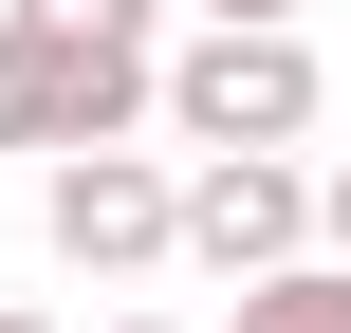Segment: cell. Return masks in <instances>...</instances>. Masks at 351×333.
<instances>
[{
	"instance_id": "6da1fadb",
	"label": "cell",
	"mask_w": 351,
	"mask_h": 333,
	"mask_svg": "<svg viewBox=\"0 0 351 333\" xmlns=\"http://www.w3.org/2000/svg\"><path fill=\"white\" fill-rule=\"evenodd\" d=\"M148 111H167L185 148H296V130H315V37H296V19H204V37L148 74Z\"/></svg>"
},
{
	"instance_id": "30bf717a",
	"label": "cell",
	"mask_w": 351,
	"mask_h": 333,
	"mask_svg": "<svg viewBox=\"0 0 351 333\" xmlns=\"http://www.w3.org/2000/svg\"><path fill=\"white\" fill-rule=\"evenodd\" d=\"M0 333H56V315H0Z\"/></svg>"
},
{
	"instance_id": "5b68a950",
	"label": "cell",
	"mask_w": 351,
	"mask_h": 333,
	"mask_svg": "<svg viewBox=\"0 0 351 333\" xmlns=\"http://www.w3.org/2000/svg\"><path fill=\"white\" fill-rule=\"evenodd\" d=\"M222 333H351V260H278V278H241Z\"/></svg>"
},
{
	"instance_id": "3957f363",
	"label": "cell",
	"mask_w": 351,
	"mask_h": 333,
	"mask_svg": "<svg viewBox=\"0 0 351 333\" xmlns=\"http://www.w3.org/2000/svg\"><path fill=\"white\" fill-rule=\"evenodd\" d=\"M296 241H315V167L296 148H204L167 185V260H204V278H278Z\"/></svg>"
},
{
	"instance_id": "7a4b0ae2",
	"label": "cell",
	"mask_w": 351,
	"mask_h": 333,
	"mask_svg": "<svg viewBox=\"0 0 351 333\" xmlns=\"http://www.w3.org/2000/svg\"><path fill=\"white\" fill-rule=\"evenodd\" d=\"M130 130H148V37L0 19V148H130Z\"/></svg>"
},
{
	"instance_id": "9c48e42d",
	"label": "cell",
	"mask_w": 351,
	"mask_h": 333,
	"mask_svg": "<svg viewBox=\"0 0 351 333\" xmlns=\"http://www.w3.org/2000/svg\"><path fill=\"white\" fill-rule=\"evenodd\" d=\"M130 333H185V315H130Z\"/></svg>"
},
{
	"instance_id": "8992f818",
	"label": "cell",
	"mask_w": 351,
	"mask_h": 333,
	"mask_svg": "<svg viewBox=\"0 0 351 333\" xmlns=\"http://www.w3.org/2000/svg\"><path fill=\"white\" fill-rule=\"evenodd\" d=\"M0 19H56V37H148L167 0H0Z\"/></svg>"
},
{
	"instance_id": "ba28073f",
	"label": "cell",
	"mask_w": 351,
	"mask_h": 333,
	"mask_svg": "<svg viewBox=\"0 0 351 333\" xmlns=\"http://www.w3.org/2000/svg\"><path fill=\"white\" fill-rule=\"evenodd\" d=\"M204 19H296V0H204Z\"/></svg>"
},
{
	"instance_id": "277c9868",
	"label": "cell",
	"mask_w": 351,
	"mask_h": 333,
	"mask_svg": "<svg viewBox=\"0 0 351 333\" xmlns=\"http://www.w3.org/2000/svg\"><path fill=\"white\" fill-rule=\"evenodd\" d=\"M37 222H56L74 278H148V260H167V167H148V148H56Z\"/></svg>"
},
{
	"instance_id": "52a82bcc",
	"label": "cell",
	"mask_w": 351,
	"mask_h": 333,
	"mask_svg": "<svg viewBox=\"0 0 351 333\" xmlns=\"http://www.w3.org/2000/svg\"><path fill=\"white\" fill-rule=\"evenodd\" d=\"M315 241H333V260H351V167H315Z\"/></svg>"
}]
</instances>
